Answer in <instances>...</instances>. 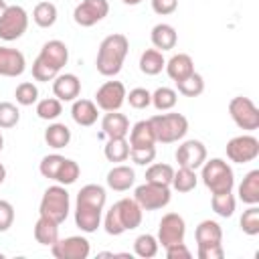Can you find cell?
I'll use <instances>...</instances> for the list:
<instances>
[{"label": "cell", "mask_w": 259, "mask_h": 259, "mask_svg": "<svg viewBox=\"0 0 259 259\" xmlns=\"http://www.w3.org/2000/svg\"><path fill=\"white\" fill-rule=\"evenodd\" d=\"M241 231L249 237L259 235V206L257 204H249L247 210H243V217L239 221Z\"/></svg>", "instance_id": "cell-40"}, {"label": "cell", "mask_w": 259, "mask_h": 259, "mask_svg": "<svg viewBox=\"0 0 259 259\" xmlns=\"http://www.w3.org/2000/svg\"><path fill=\"white\" fill-rule=\"evenodd\" d=\"M164 249H166V257H168V259H190V257H192V253H190V249L184 245V241H182V243L168 245V247H164Z\"/></svg>", "instance_id": "cell-48"}, {"label": "cell", "mask_w": 259, "mask_h": 259, "mask_svg": "<svg viewBox=\"0 0 259 259\" xmlns=\"http://www.w3.org/2000/svg\"><path fill=\"white\" fill-rule=\"evenodd\" d=\"M127 51H130V42H127L125 34L115 32V34L105 36L99 45L97 59H95L97 73L103 75V77H115L123 67Z\"/></svg>", "instance_id": "cell-1"}, {"label": "cell", "mask_w": 259, "mask_h": 259, "mask_svg": "<svg viewBox=\"0 0 259 259\" xmlns=\"http://www.w3.org/2000/svg\"><path fill=\"white\" fill-rule=\"evenodd\" d=\"M184 235H186V223L178 212H166L160 219L158 237L156 239H158V243L162 247H168V245H174V243H182Z\"/></svg>", "instance_id": "cell-12"}, {"label": "cell", "mask_w": 259, "mask_h": 259, "mask_svg": "<svg viewBox=\"0 0 259 259\" xmlns=\"http://www.w3.org/2000/svg\"><path fill=\"white\" fill-rule=\"evenodd\" d=\"M107 186L111 188V190H115V192H125V190H130L132 186H134V182H136V172H134V168H130V166H125V164H117V166H113L109 172H107Z\"/></svg>", "instance_id": "cell-21"}, {"label": "cell", "mask_w": 259, "mask_h": 259, "mask_svg": "<svg viewBox=\"0 0 259 259\" xmlns=\"http://www.w3.org/2000/svg\"><path fill=\"white\" fill-rule=\"evenodd\" d=\"M156 144V136L148 119H140L130 130V148H150Z\"/></svg>", "instance_id": "cell-25"}, {"label": "cell", "mask_w": 259, "mask_h": 259, "mask_svg": "<svg viewBox=\"0 0 259 259\" xmlns=\"http://www.w3.org/2000/svg\"><path fill=\"white\" fill-rule=\"evenodd\" d=\"M97 105L95 101L91 99H75L73 101V107H71V117L77 125H83V127H89L97 121L99 113H97Z\"/></svg>", "instance_id": "cell-23"}, {"label": "cell", "mask_w": 259, "mask_h": 259, "mask_svg": "<svg viewBox=\"0 0 259 259\" xmlns=\"http://www.w3.org/2000/svg\"><path fill=\"white\" fill-rule=\"evenodd\" d=\"M101 212L103 210H93V208H81L75 206V225L83 233H95L101 225Z\"/></svg>", "instance_id": "cell-30"}, {"label": "cell", "mask_w": 259, "mask_h": 259, "mask_svg": "<svg viewBox=\"0 0 259 259\" xmlns=\"http://www.w3.org/2000/svg\"><path fill=\"white\" fill-rule=\"evenodd\" d=\"M14 223V206L8 200H0V233H6Z\"/></svg>", "instance_id": "cell-47"}, {"label": "cell", "mask_w": 259, "mask_h": 259, "mask_svg": "<svg viewBox=\"0 0 259 259\" xmlns=\"http://www.w3.org/2000/svg\"><path fill=\"white\" fill-rule=\"evenodd\" d=\"M103 154L109 162H125L130 158V142L125 138H107Z\"/></svg>", "instance_id": "cell-32"}, {"label": "cell", "mask_w": 259, "mask_h": 259, "mask_svg": "<svg viewBox=\"0 0 259 259\" xmlns=\"http://www.w3.org/2000/svg\"><path fill=\"white\" fill-rule=\"evenodd\" d=\"M53 93L59 101H75L81 93V81L75 73H59L53 79Z\"/></svg>", "instance_id": "cell-17"}, {"label": "cell", "mask_w": 259, "mask_h": 259, "mask_svg": "<svg viewBox=\"0 0 259 259\" xmlns=\"http://www.w3.org/2000/svg\"><path fill=\"white\" fill-rule=\"evenodd\" d=\"M176 89L178 93H182L184 97H198L204 91V79L200 73H190L188 77H184L182 81H176Z\"/></svg>", "instance_id": "cell-37"}, {"label": "cell", "mask_w": 259, "mask_h": 259, "mask_svg": "<svg viewBox=\"0 0 259 259\" xmlns=\"http://www.w3.org/2000/svg\"><path fill=\"white\" fill-rule=\"evenodd\" d=\"M34 239H36V243L51 247L53 243L59 241V225L55 221L38 214V219L34 223Z\"/></svg>", "instance_id": "cell-26"}, {"label": "cell", "mask_w": 259, "mask_h": 259, "mask_svg": "<svg viewBox=\"0 0 259 259\" xmlns=\"http://www.w3.org/2000/svg\"><path fill=\"white\" fill-rule=\"evenodd\" d=\"M67 61H69L67 45L63 40H59V38H53V40L42 45L38 57L34 59V63H32V77L36 81L49 83V81H53L61 73V69L67 65Z\"/></svg>", "instance_id": "cell-2"}, {"label": "cell", "mask_w": 259, "mask_h": 259, "mask_svg": "<svg viewBox=\"0 0 259 259\" xmlns=\"http://www.w3.org/2000/svg\"><path fill=\"white\" fill-rule=\"evenodd\" d=\"M20 121V109L10 101H0V130H10Z\"/></svg>", "instance_id": "cell-44"}, {"label": "cell", "mask_w": 259, "mask_h": 259, "mask_svg": "<svg viewBox=\"0 0 259 259\" xmlns=\"http://www.w3.org/2000/svg\"><path fill=\"white\" fill-rule=\"evenodd\" d=\"M178 8V0H152V10L160 16H168Z\"/></svg>", "instance_id": "cell-50"}, {"label": "cell", "mask_w": 259, "mask_h": 259, "mask_svg": "<svg viewBox=\"0 0 259 259\" xmlns=\"http://www.w3.org/2000/svg\"><path fill=\"white\" fill-rule=\"evenodd\" d=\"M239 198L245 204H259V170H251L245 174L239 184Z\"/></svg>", "instance_id": "cell-27"}, {"label": "cell", "mask_w": 259, "mask_h": 259, "mask_svg": "<svg viewBox=\"0 0 259 259\" xmlns=\"http://www.w3.org/2000/svg\"><path fill=\"white\" fill-rule=\"evenodd\" d=\"M121 2H123V4H127V6H138L142 0H121Z\"/></svg>", "instance_id": "cell-52"}, {"label": "cell", "mask_w": 259, "mask_h": 259, "mask_svg": "<svg viewBox=\"0 0 259 259\" xmlns=\"http://www.w3.org/2000/svg\"><path fill=\"white\" fill-rule=\"evenodd\" d=\"M196 255H198V259H223L225 257V249H223V245L196 247Z\"/></svg>", "instance_id": "cell-49"}, {"label": "cell", "mask_w": 259, "mask_h": 259, "mask_svg": "<svg viewBox=\"0 0 259 259\" xmlns=\"http://www.w3.org/2000/svg\"><path fill=\"white\" fill-rule=\"evenodd\" d=\"M0 259H4V253H0Z\"/></svg>", "instance_id": "cell-55"}, {"label": "cell", "mask_w": 259, "mask_h": 259, "mask_svg": "<svg viewBox=\"0 0 259 259\" xmlns=\"http://www.w3.org/2000/svg\"><path fill=\"white\" fill-rule=\"evenodd\" d=\"M4 178H6V168H4V164H0V184L4 182Z\"/></svg>", "instance_id": "cell-51"}, {"label": "cell", "mask_w": 259, "mask_h": 259, "mask_svg": "<svg viewBox=\"0 0 259 259\" xmlns=\"http://www.w3.org/2000/svg\"><path fill=\"white\" fill-rule=\"evenodd\" d=\"M142 217H144V210L142 206L136 202V198H119L107 212H105V219H103V227H105V233L107 235H121L125 231H134L142 225Z\"/></svg>", "instance_id": "cell-3"}, {"label": "cell", "mask_w": 259, "mask_h": 259, "mask_svg": "<svg viewBox=\"0 0 259 259\" xmlns=\"http://www.w3.org/2000/svg\"><path fill=\"white\" fill-rule=\"evenodd\" d=\"M109 12V4L107 0H81L75 10H73V20L79 26H93L97 22H101Z\"/></svg>", "instance_id": "cell-14"}, {"label": "cell", "mask_w": 259, "mask_h": 259, "mask_svg": "<svg viewBox=\"0 0 259 259\" xmlns=\"http://www.w3.org/2000/svg\"><path fill=\"white\" fill-rule=\"evenodd\" d=\"M51 253L57 259H87L91 253V245L85 237L73 235V237H65V239H59L57 243H53Z\"/></svg>", "instance_id": "cell-13"}, {"label": "cell", "mask_w": 259, "mask_h": 259, "mask_svg": "<svg viewBox=\"0 0 259 259\" xmlns=\"http://www.w3.org/2000/svg\"><path fill=\"white\" fill-rule=\"evenodd\" d=\"M200 178L202 184L210 190V194H221V192H231L235 186V172L229 166V162H225L223 158H210L204 160V164L200 166Z\"/></svg>", "instance_id": "cell-4"}, {"label": "cell", "mask_w": 259, "mask_h": 259, "mask_svg": "<svg viewBox=\"0 0 259 259\" xmlns=\"http://www.w3.org/2000/svg\"><path fill=\"white\" fill-rule=\"evenodd\" d=\"M45 142L47 146L55 148V150H61V148H67L69 142H71V130L65 125V123H51L47 130H45Z\"/></svg>", "instance_id": "cell-29"}, {"label": "cell", "mask_w": 259, "mask_h": 259, "mask_svg": "<svg viewBox=\"0 0 259 259\" xmlns=\"http://www.w3.org/2000/svg\"><path fill=\"white\" fill-rule=\"evenodd\" d=\"M130 134V119L119 111H105L101 119V136L105 138H125Z\"/></svg>", "instance_id": "cell-19"}, {"label": "cell", "mask_w": 259, "mask_h": 259, "mask_svg": "<svg viewBox=\"0 0 259 259\" xmlns=\"http://www.w3.org/2000/svg\"><path fill=\"white\" fill-rule=\"evenodd\" d=\"M130 158L138 166H148L156 158V146H150V148H130Z\"/></svg>", "instance_id": "cell-46"}, {"label": "cell", "mask_w": 259, "mask_h": 259, "mask_svg": "<svg viewBox=\"0 0 259 259\" xmlns=\"http://www.w3.org/2000/svg\"><path fill=\"white\" fill-rule=\"evenodd\" d=\"M178 101V93L176 89H170V87H158L154 93H152V105L158 109V111H170Z\"/></svg>", "instance_id": "cell-38"}, {"label": "cell", "mask_w": 259, "mask_h": 259, "mask_svg": "<svg viewBox=\"0 0 259 259\" xmlns=\"http://www.w3.org/2000/svg\"><path fill=\"white\" fill-rule=\"evenodd\" d=\"M26 69V59L18 49L0 45V77H20Z\"/></svg>", "instance_id": "cell-16"}, {"label": "cell", "mask_w": 259, "mask_h": 259, "mask_svg": "<svg viewBox=\"0 0 259 259\" xmlns=\"http://www.w3.org/2000/svg\"><path fill=\"white\" fill-rule=\"evenodd\" d=\"M176 162L178 166L198 170L206 160V146L200 140H186L176 148Z\"/></svg>", "instance_id": "cell-15"}, {"label": "cell", "mask_w": 259, "mask_h": 259, "mask_svg": "<svg viewBox=\"0 0 259 259\" xmlns=\"http://www.w3.org/2000/svg\"><path fill=\"white\" fill-rule=\"evenodd\" d=\"M125 101L134 107V109H146L148 105H152V93L144 87H136L130 93H125Z\"/></svg>", "instance_id": "cell-45"}, {"label": "cell", "mask_w": 259, "mask_h": 259, "mask_svg": "<svg viewBox=\"0 0 259 259\" xmlns=\"http://www.w3.org/2000/svg\"><path fill=\"white\" fill-rule=\"evenodd\" d=\"M79 174H81L79 164H77L75 160H71V158H65V162H63V166H61V170H59L55 182H57V184H63V186H69V184H75V182H77Z\"/></svg>", "instance_id": "cell-42"}, {"label": "cell", "mask_w": 259, "mask_h": 259, "mask_svg": "<svg viewBox=\"0 0 259 259\" xmlns=\"http://www.w3.org/2000/svg\"><path fill=\"white\" fill-rule=\"evenodd\" d=\"M152 132L156 136V142L160 144H174L182 140L188 132V119L182 113H158L150 119Z\"/></svg>", "instance_id": "cell-5"}, {"label": "cell", "mask_w": 259, "mask_h": 259, "mask_svg": "<svg viewBox=\"0 0 259 259\" xmlns=\"http://www.w3.org/2000/svg\"><path fill=\"white\" fill-rule=\"evenodd\" d=\"M134 198L142 206V210H160V208H164L170 202L172 194H170V186L154 184V182H144V184L136 186Z\"/></svg>", "instance_id": "cell-7"}, {"label": "cell", "mask_w": 259, "mask_h": 259, "mask_svg": "<svg viewBox=\"0 0 259 259\" xmlns=\"http://www.w3.org/2000/svg\"><path fill=\"white\" fill-rule=\"evenodd\" d=\"M125 85L121 81H105L95 91V105L101 111H119L125 103Z\"/></svg>", "instance_id": "cell-11"}, {"label": "cell", "mask_w": 259, "mask_h": 259, "mask_svg": "<svg viewBox=\"0 0 259 259\" xmlns=\"http://www.w3.org/2000/svg\"><path fill=\"white\" fill-rule=\"evenodd\" d=\"M150 38H152V45L154 49L158 51H172L178 42V34H176V28L168 22H160L152 28L150 32Z\"/></svg>", "instance_id": "cell-24"}, {"label": "cell", "mask_w": 259, "mask_h": 259, "mask_svg": "<svg viewBox=\"0 0 259 259\" xmlns=\"http://www.w3.org/2000/svg\"><path fill=\"white\" fill-rule=\"evenodd\" d=\"M2 148H4V138H2V134H0V152H2Z\"/></svg>", "instance_id": "cell-54"}, {"label": "cell", "mask_w": 259, "mask_h": 259, "mask_svg": "<svg viewBox=\"0 0 259 259\" xmlns=\"http://www.w3.org/2000/svg\"><path fill=\"white\" fill-rule=\"evenodd\" d=\"M63 162H65V156H61V154H49V156H45V158L40 160L38 172H40L45 178L55 180L57 174H59V170H61V166H63Z\"/></svg>", "instance_id": "cell-43"}, {"label": "cell", "mask_w": 259, "mask_h": 259, "mask_svg": "<svg viewBox=\"0 0 259 259\" xmlns=\"http://www.w3.org/2000/svg\"><path fill=\"white\" fill-rule=\"evenodd\" d=\"M172 176H174V168H172L170 164H162V162L148 164V170H146V182H154V184L170 186V184H172Z\"/></svg>", "instance_id": "cell-34"}, {"label": "cell", "mask_w": 259, "mask_h": 259, "mask_svg": "<svg viewBox=\"0 0 259 259\" xmlns=\"http://www.w3.org/2000/svg\"><path fill=\"white\" fill-rule=\"evenodd\" d=\"M14 97H16V103H18V105L28 107V105H32V103L38 101V87H36L32 81H22V83L16 87Z\"/></svg>", "instance_id": "cell-41"}, {"label": "cell", "mask_w": 259, "mask_h": 259, "mask_svg": "<svg viewBox=\"0 0 259 259\" xmlns=\"http://www.w3.org/2000/svg\"><path fill=\"white\" fill-rule=\"evenodd\" d=\"M158 249H160V243L154 235L150 233H144V235H138L136 241H134V253L142 259H152L158 255Z\"/></svg>", "instance_id": "cell-36"}, {"label": "cell", "mask_w": 259, "mask_h": 259, "mask_svg": "<svg viewBox=\"0 0 259 259\" xmlns=\"http://www.w3.org/2000/svg\"><path fill=\"white\" fill-rule=\"evenodd\" d=\"M259 156V140L251 134L235 136L227 142V158L235 164L253 162Z\"/></svg>", "instance_id": "cell-10"}, {"label": "cell", "mask_w": 259, "mask_h": 259, "mask_svg": "<svg viewBox=\"0 0 259 259\" xmlns=\"http://www.w3.org/2000/svg\"><path fill=\"white\" fill-rule=\"evenodd\" d=\"M28 28V12L22 6H6L4 14L0 16V38L10 42L20 38Z\"/></svg>", "instance_id": "cell-8"}, {"label": "cell", "mask_w": 259, "mask_h": 259, "mask_svg": "<svg viewBox=\"0 0 259 259\" xmlns=\"http://www.w3.org/2000/svg\"><path fill=\"white\" fill-rule=\"evenodd\" d=\"M166 73L168 77L176 83V81H182L184 77H188L190 73H194V61L190 55L186 53H178V55H172L168 61H166Z\"/></svg>", "instance_id": "cell-22"}, {"label": "cell", "mask_w": 259, "mask_h": 259, "mask_svg": "<svg viewBox=\"0 0 259 259\" xmlns=\"http://www.w3.org/2000/svg\"><path fill=\"white\" fill-rule=\"evenodd\" d=\"M210 206L212 210L223 217V219H229L235 214V208H237V198L233 196V190L231 192H221V194H212L210 198Z\"/></svg>", "instance_id": "cell-35"}, {"label": "cell", "mask_w": 259, "mask_h": 259, "mask_svg": "<svg viewBox=\"0 0 259 259\" xmlns=\"http://www.w3.org/2000/svg\"><path fill=\"white\" fill-rule=\"evenodd\" d=\"M105 200H107V194H105V188H103V186H99V184H85V186L77 192L75 206L93 208V210H103Z\"/></svg>", "instance_id": "cell-18"}, {"label": "cell", "mask_w": 259, "mask_h": 259, "mask_svg": "<svg viewBox=\"0 0 259 259\" xmlns=\"http://www.w3.org/2000/svg\"><path fill=\"white\" fill-rule=\"evenodd\" d=\"M196 184H198L196 170H190V168H184V166H178V170H174L170 186L176 192H190V190L196 188Z\"/></svg>", "instance_id": "cell-33"}, {"label": "cell", "mask_w": 259, "mask_h": 259, "mask_svg": "<svg viewBox=\"0 0 259 259\" xmlns=\"http://www.w3.org/2000/svg\"><path fill=\"white\" fill-rule=\"evenodd\" d=\"M229 113H231V119L235 121V125L241 130L253 132L259 127V109L249 97H243V95L233 97L229 103Z\"/></svg>", "instance_id": "cell-9"}, {"label": "cell", "mask_w": 259, "mask_h": 259, "mask_svg": "<svg viewBox=\"0 0 259 259\" xmlns=\"http://www.w3.org/2000/svg\"><path fill=\"white\" fill-rule=\"evenodd\" d=\"M196 247H210V245H223V229L217 221H200L194 231Z\"/></svg>", "instance_id": "cell-20"}, {"label": "cell", "mask_w": 259, "mask_h": 259, "mask_svg": "<svg viewBox=\"0 0 259 259\" xmlns=\"http://www.w3.org/2000/svg\"><path fill=\"white\" fill-rule=\"evenodd\" d=\"M166 67V59L158 49H146L140 57V71L144 75H158Z\"/></svg>", "instance_id": "cell-28"}, {"label": "cell", "mask_w": 259, "mask_h": 259, "mask_svg": "<svg viewBox=\"0 0 259 259\" xmlns=\"http://www.w3.org/2000/svg\"><path fill=\"white\" fill-rule=\"evenodd\" d=\"M57 16H59L57 6H55L53 2H49V0L38 2V4L34 6V10H32V20H34V24L40 26V28H51V26L57 22Z\"/></svg>", "instance_id": "cell-31"}, {"label": "cell", "mask_w": 259, "mask_h": 259, "mask_svg": "<svg viewBox=\"0 0 259 259\" xmlns=\"http://www.w3.org/2000/svg\"><path fill=\"white\" fill-rule=\"evenodd\" d=\"M6 6H8V4H6L4 0H0V16L4 14V10H6Z\"/></svg>", "instance_id": "cell-53"}, {"label": "cell", "mask_w": 259, "mask_h": 259, "mask_svg": "<svg viewBox=\"0 0 259 259\" xmlns=\"http://www.w3.org/2000/svg\"><path fill=\"white\" fill-rule=\"evenodd\" d=\"M69 210H71V198H69V192L63 184H55V186H49L40 198V204H38V214L40 217H47L51 221H55L57 225L65 223L67 217H69Z\"/></svg>", "instance_id": "cell-6"}, {"label": "cell", "mask_w": 259, "mask_h": 259, "mask_svg": "<svg viewBox=\"0 0 259 259\" xmlns=\"http://www.w3.org/2000/svg\"><path fill=\"white\" fill-rule=\"evenodd\" d=\"M63 113V101H59L57 97H45L40 101H36V115L45 121H53Z\"/></svg>", "instance_id": "cell-39"}]
</instances>
